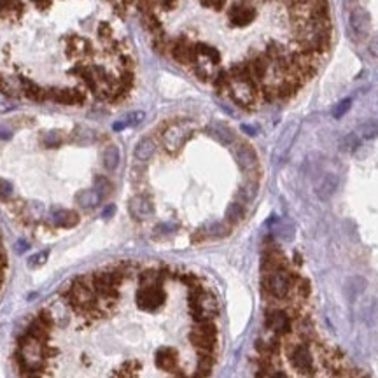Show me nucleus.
Wrapping results in <instances>:
<instances>
[{
  "label": "nucleus",
  "instance_id": "ddd939ff",
  "mask_svg": "<svg viewBox=\"0 0 378 378\" xmlns=\"http://www.w3.org/2000/svg\"><path fill=\"white\" fill-rule=\"evenodd\" d=\"M352 107V100L350 98H345V100H341L340 104L334 107V110H333V116L334 117H341L343 114H346L349 112V109Z\"/></svg>",
  "mask_w": 378,
  "mask_h": 378
},
{
  "label": "nucleus",
  "instance_id": "4468645a",
  "mask_svg": "<svg viewBox=\"0 0 378 378\" xmlns=\"http://www.w3.org/2000/svg\"><path fill=\"white\" fill-rule=\"evenodd\" d=\"M368 49H369V53H371L373 56L378 58V35H376V37H373L371 41H369Z\"/></svg>",
  "mask_w": 378,
  "mask_h": 378
},
{
  "label": "nucleus",
  "instance_id": "9d476101",
  "mask_svg": "<svg viewBox=\"0 0 378 378\" xmlns=\"http://www.w3.org/2000/svg\"><path fill=\"white\" fill-rule=\"evenodd\" d=\"M362 139H373V137L378 135V124L376 123H366L364 126H361L359 130Z\"/></svg>",
  "mask_w": 378,
  "mask_h": 378
},
{
  "label": "nucleus",
  "instance_id": "f03ea898",
  "mask_svg": "<svg viewBox=\"0 0 378 378\" xmlns=\"http://www.w3.org/2000/svg\"><path fill=\"white\" fill-rule=\"evenodd\" d=\"M193 128L189 123H173L167 126V130L163 132V145L168 152H177L184 145V142L189 139Z\"/></svg>",
  "mask_w": 378,
  "mask_h": 378
},
{
  "label": "nucleus",
  "instance_id": "0eeeda50",
  "mask_svg": "<svg viewBox=\"0 0 378 378\" xmlns=\"http://www.w3.org/2000/svg\"><path fill=\"white\" fill-rule=\"evenodd\" d=\"M102 161H104V167L107 170H116L117 165H119V149L116 145H107L102 154Z\"/></svg>",
  "mask_w": 378,
  "mask_h": 378
},
{
  "label": "nucleus",
  "instance_id": "dca6fc26",
  "mask_svg": "<svg viewBox=\"0 0 378 378\" xmlns=\"http://www.w3.org/2000/svg\"><path fill=\"white\" fill-rule=\"evenodd\" d=\"M114 210H116V208H114V205H109V207L104 210V214H102V217H110V215L114 214Z\"/></svg>",
  "mask_w": 378,
  "mask_h": 378
},
{
  "label": "nucleus",
  "instance_id": "7ed1b4c3",
  "mask_svg": "<svg viewBox=\"0 0 378 378\" xmlns=\"http://www.w3.org/2000/svg\"><path fill=\"white\" fill-rule=\"evenodd\" d=\"M349 25L357 39H364L371 30V16L364 7H354L349 16Z\"/></svg>",
  "mask_w": 378,
  "mask_h": 378
},
{
  "label": "nucleus",
  "instance_id": "2eb2a0df",
  "mask_svg": "<svg viewBox=\"0 0 378 378\" xmlns=\"http://www.w3.org/2000/svg\"><path fill=\"white\" fill-rule=\"evenodd\" d=\"M26 249H28V243H26L25 240H19V242L16 243V250L18 252H25Z\"/></svg>",
  "mask_w": 378,
  "mask_h": 378
},
{
  "label": "nucleus",
  "instance_id": "f8f14e48",
  "mask_svg": "<svg viewBox=\"0 0 378 378\" xmlns=\"http://www.w3.org/2000/svg\"><path fill=\"white\" fill-rule=\"evenodd\" d=\"M47 250H42V252H37V254H34L32 258L28 259V266L30 268H39V266H42L44 263L47 261Z\"/></svg>",
  "mask_w": 378,
  "mask_h": 378
},
{
  "label": "nucleus",
  "instance_id": "423d86ee",
  "mask_svg": "<svg viewBox=\"0 0 378 378\" xmlns=\"http://www.w3.org/2000/svg\"><path fill=\"white\" fill-rule=\"evenodd\" d=\"M336 187H338V179L334 175H331V173H328V175L322 177V180L317 184V195L326 200L336 191Z\"/></svg>",
  "mask_w": 378,
  "mask_h": 378
},
{
  "label": "nucleus",
  "instance_id": "1a4fd4ad",
  "mask_svg": "<svg viewBox=\"0 0 378 378\" xmlns=\"http://www.w3.org/2000/svg\"><path fill=\"white\" fill-rule=\"evenodd\" d=\"M226 2L228 0H198V4L203 9H210V11H215V13L223 11L224 7H226Z\"/></svg>",
  "mask_w": 378,
  "mask_h": 378
},
{
  "label": "nucleus",
  "instance_id": "39448f33",
  "mask_svg": "<svg viewBox=\"0 0 378 378\" xmlns=\"http://www.w3.org/2000/svg\"><path fill=\"white\" fill-rule=\"evenodd\" d=\"M154 152H156V142L152 139H142L135 147V158L139 161L151 160Z\"/></svg>",
  "mask_w": 378,
  "mask_h": 378
},
{
  "label": "nucleus",
  "instance_id": "f257e3e1",
  "mask_svg": "<svg viewBox=\"0 0 378 378\" xmlns=\"http://www.w3.org/2000/svg\"><path fill=\"white\" fill-rule=\"evenodd\" d=\"M220 343L212 287L168 265L117 263L61 287L18 340L21 378L61 368L110 378H208Z\"/></svg>",
  "mask_w": 378,
  "mask_h": 378
},
{
  "label": "nucleus",
  "instance_id": "6e6552de",
  "mask_svg": "<svg viewBox=\"0 0 378 378\" xmlns=\"http://www.w3.org/2000/svg\"><path fill=\"white\" fill-rule=\"evenodd\" d=\"M144 117H145V114L142 112V110H137V112H130L128 116L124 117V119H121V121H117V123H114L112 128L116 130V132H119V130H124V128H128V126H135V124L142 123V119H144Z\"/></svg>",
  "mask_w": 378,
  "mask_h": 378
},
{
  "label": "nucleus",
  "instance_id": "9b49d317",
  "mask_svg": "<svg viewBox=\"0 0 378 378\" xmlns=\"http://www.w3.org/2000/svg\"><path fill=\"white\" fill-rule=\"evenodd\" d=\"M14 193V187L9 180L0 179V200H9Z\"/></svg>",
  "mask_w": 378,
  "mask_h": 378
},
{
  "label": "nucleus",
  "instance_id": "20e7f679",
  "mask_svg": "<svg viewBox=\"0 0 378 378\" xmlns=\"http://www.w3.org/2000/svg\"><path fill=\"white\" fill-rule=\"evenodd\" d=\"M235 160H236V163H238V167L242 168L247 175L252 177L254 173H258L259 161H258V156H256L254 149H252L250 145H247V144H238V145H236Z\"/></svg>",
  "mask_w": 378,
  "mask_h": 378
},
{
  "label": "nucleus",
  "instance_id": "f3484780",
  "mask_svg": "<svg viewBox=\"0 0 378 378\" xmlns=\"http://www.w3.org/2000/svg\"><path fill=\"white\" fill-rule=\"evenodd\" d=\"M356 4H357V0H345L346 7H352V6H356Z\"/></svg>",
  "mask_w": 378,
  "mask_h": 378
}]
</instances>
